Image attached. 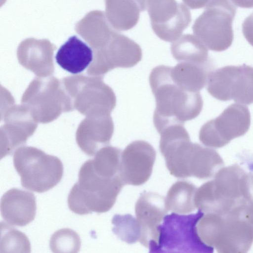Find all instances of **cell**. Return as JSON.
<instances>
[{
	"instance_id": "3",
	"label": "cell",
	"mask_w": 253,
	"mask_h": 253,
	"mask_svg": "<svg viewBox=\"0 0 253 253\" xmlns=\"http://www.w3.org/2000/svg\"><path fill=\"white\" fill-rule=\"evenodd\" d=\"M124 185L119 175L107 177L96 173L88 160L81 166L78 181L69 194V208L79 215L107 212L113 207Z\"/></svg>"
},
{
	"instance_id": "7",
	"label": "cell",
	"mask_w": 253,
	"mask_h": 253,
	"mask_svg": "<svg viewBox=\"0 0 253 253\" xmlns=\"http://www.w3.org/2000/svg\"><path fill=\"white\" fill-rule=\"evenodd\" d=\"M236 13L231 0H211L195 20L193 32L210 50L224 51L233 41L232 23Z\"/></svg>"
},
{
	"instance_id": "15",
	"label": "cell",
	"mask_w": 253,
	"mask_h": 253,
	"mask_svg": "<svg viewBox=\"0 0 253 253\" xmlns=\"http://www.w3.org/2000/svg\"><path fill=\"white\" fill-rule=\"evenodd\" d=\"M75 30L95 50L104 47L117 32L100 10L86 14L77 23Z\"/></svg>"
},
{
	"instance_id": "12",
	"label": "cell",
	"mask_w": 253,
	"mask_h": 253,
	"mask_svg": "<svg viewBox=\"0 0 253 253\" xmlns=\"http://www.w3.org/2000/svg\"><path fill=\"white\" fill-rule=\"evenodd\" d=\"M165 198L157 193L144 192L137 200L135 212L140 228L139 242L154 253L159 239L158 227L168 213Z\"/></svg>"
},
{
	"instance_id": "8",
	"label": "cell",
	"mask_w": 253,
	"mask_h": 253,
	"mask_svg": "<svg viewBox=\"0 0 253 253\" xmlns=\"http://www.w3.org/2000/svg\"><path fill=\"white\" fill-rule=\"evenodd\" d=\"M207 90L215 99L244 104L253 103V67L243 64L226 66L209 75Z\"/></svg>"
},
{
	"instance_id": "24",
	"label": "cell",
	"mask_w": 253,
	"mask_h": 253,
	"mask_svg": "<svg viewBox=\"0 0 253 253\" xmlns=\"http://www.w3.org/2000/svg\"><path fill=\"white\" fill-rule=\"evenodd\" d=\"M81 240L78 234L70 228H63L51 236L49 247L53 253H78L81 248Z\"/></svg>"
},
{
	"instance_id": "27",
	"label": "cell",
	"mask_w": 253,
	"mask_h": 253,
	"mask_svg": "<svg viewBox=\"0 0 253 253\" xmlns=\"http://www.w3.org/2000/svg\"><path fill=\"white\" fill-rule=\"evenodd\" d=\"M211 0H182L183 2L192 9H199L206 6Z\"/></svg>"
},
{
	"instance_id": "5",
	"label": "cell",
	"mask_w": 253,
	"mask_h": 253,
	"mask_svg": "<svg viewBox=\"0 0 253 253\" xmlns=\"http://www.w3.org/2000/svg\"><path fill=\"white\" fill-rule=\"evenodd\" d=\"M13 165L22 187L37 193L53 188L63 174V166L58 157L33 147L18 149L13 156Z\"/></svg>"
},
{
	"instance_id": "20",
	"label": "cell",
	"mask_w": 253,
	"mask_h": 253,
	"mask_svg": "<svg viewBox=\"0 0 253 253\" xmlns=\"http://www.w3.org/2000/svg\"><path fill=\"white\" fill-rule=\"evenodd\" d=\"M197 188L187 181H177L169 189L165 198L168 211L180 214L189 213L196 207L194 198Z\"/></svg>"
},
{
	"instance_id": "28",
	"label": "cell",
	"mask_w": 253,
	"mask_h": 253,
	"mask_svg": "<svg viewBox=\"0 0 253 253\" xmlns=\"http://www.w3.org/2000/svg\"><path fill=\"white\" fill-rule=\"evenodd\" d=\"M236 5L241 8H253V0H231Z\"/></svg>"
},
{
	"instance_id": "17",
	"label": "cell",
	"mask_w": 253,
	"mask_h": 253,
	"mask_svg": "<svg viewBox=\"0 0 253 253\" xmlns=\"http://www.w3.org/2000/svg\"><path fill=\"white\" fill-rule=\"evenodd\" d=\"M92 59V49L76 36L70 37L55 55L57 63L64 70L74 74L84 71Z\"/></svg>"
},
{
	"instance_id": "18",
	"label": "cell",
	"mask_w": 253,
	"mask_h": 253,
	"mask_svg": "<svg viewBox=\"0 0 253 253\" xmlns=\"http://www.w3.org/2000/svg\"><path fill=\"white\" fill-rule=\"evenodd\" d=\"M213 62L205 64L180 62L170 69L173 82L186 90L199 92L206 85L209 75L213 71Z\"/></svg>"
},
{
	"instance_id": "21",
	"label": "cell",
	"mask_w": 253,
	"mask_h": 253,
	"mask_svg": "<svg viewBox=\"0 0 253 253\" xmlns=\"http://www.w3.org/2000/svg\"><path fill=\"white\" fill-rule=\"evenodd\" d=\"M121 155L119 148L107 146L100 148L90 162L96 173L105 177H114L119 175Z\"/></svg>"
},
{
	"instance_id": "14",
	"label": "cell",
	"mask_w": 253,
	"mask_h": 253,
	"mask_svg": "<svg viewBox=\"0 0 253 253\" xmlns=\"http://www.w3.org/2000/svg\"><path fill=\"white\" fill-rule=\"evenodd\" d=\"M36 210V198L32 192L13 188L1 197V215L8 224L27 225L34 220Z\"/></svg>"
},
{
	"instance_id": "10",
	"label": "cell",
	"mask_w": 253,
	"mask_h": 253,
	"mask_svg": "<svg viewBox=\"0 0 253 253\" xmlns=\"http://www.w3.org/2000/svg\"><path fill=\"white\" fill-rule=\"evenodd\" d=\"M146 5L152 29L164 41L178 39L191 23L190 10L176 0H147Z\"/></svg>"
},
{
	"instance_id": "9",
	"label": "cell",
	"mask_w": 253,
	"mask_h": 253,
	"mask_svg": "<svg viewBox=\"0 0 253 253\" xmlns=\"http://www.w3.org/2000/svg\"><path fill=\"white\" fill-rule=\"evenodd\" d=\"M248 107L241 103L228 106L216 118L206 123L199 134L200 142L209 147H222L234 138L245 135L251 125Z\"/></svg>"
},
{
	"instance_id": "16",
	"label": "cell",
	"mask_w": 253,
	"mask_h": 253,
	"mask_svg": "<svg viewBox=\"0 0 253 253\" xmlns=\"http://www.w3.org/2000/svg\"><path fill=\"white\" fill-rule=\"evenodd\" d=\"M147 0H105V15L117 31H127L137 24L140 12L147 9Z\"/></svg>"
},
{
	"instance_id": "23",
	"label": "cell",
	"mask_w": 253,
	"mask_h": 253,
	"mask_svg": "<svg viewBox=\"0 0 253 253\" xmlns=\"http://www.w3.org/2000/svg\"><path fill=\"white\" fill-rule=\"evenodd\" d=\"M113 232L122 241L134 244L139 241L141 236L140 224L130 214H115L112 219Z\"/></svg>"
},
{
	"instance_id": "26",
	"label": "cell",
	"mask_w": 253,
	"mask_h": 253,
	"mask_svg": "<svg viewBox=\"0 0 253 253\" xmlns=\"http://www.w3.org/2000/svg\"><path fill=\"white\" fill-rule=\"evenodd\" d=\"M242 32L246 40L253 46V12L244 21Z\"/></svg>"
},
{
	"instance_id": "13",
	"label": "cell",
	"mask_w": 253,
	"mask_h": 253,
	"mask_svg": "<svg viewBox=\"0 0 253 253\" xmlns=\"http://www.w3.org/2000/svg\"><path fill=\"white\" fill-rule=\"evenodd\" d=\"M142 57L140 45L118 31L104 47L94 51L95 60L106 72L118 67H132Z\"/></svg>"
},
{
	"instance_id": "4",
	"label": "cell",
	"mask_w": 253,
	"mask_h": 253,
	"mask_svg": "<svg viewBox=\"0 0 253 253\" xmlns=\"http://www.w3.org/2000/svg\"><path fill=\"white\" fill-rule=\"evenodd\" d=\"M245 172L237 165L221 168L213 180L197 189L194 198L196 208L204 213L222 215L245 203L241 184Z\"/></svg>"
},
{
	"instance_id": "2",
	"label": "cell",
	"mask_w": 253,
	"mask_h": 253,
	"mask_svg": "<svg viewBox=\"0 0 253 253\" xmlns=\"http://www.w3.org/2000/svg\"><path fill=\"white\" fill-rule=\"evenodd\" d=\"M197 228L202 241L218 253H247L253 243V205L242 203L222 215L205 213Z\"/></svg>"
},
{
	"instance_id": "19",
	"label": "cell",
	"mask_w": 253,
	"mask_h": 253,
	"mask_svg": "<svg viewBox=\"0 0 253 253\" xmlns=\"http://www.w3.org/2000/svg\"><path fill=\"white\" fill-rule=\"evenodd\" d=\"M171 53L178 62L205 64L213 62L207 47L196 36L185 34L171 44Z\"/></svg>"
},
{
	"instance_id": "11",
	"label": "cell",
	"mask_w": 253,
	"mask_h": 253,
	"mask_svg": "<svg viewBox=\"0 0 253 253\" xmlns=\"http://www.w3.org/2000/svg\"><path fill=\"white\" fill-rule=\"evenodd\" d=\"M156 157L153 147L143 140L129 143L122 152L119 175L125 185L139 186L150 177Z\"/></svg>"
},
{
	"instance_id": "6",
	"label": "cell",
	"mask_w": 253,
	"mask_h": 253,
	"mask_svg": "<svg viewBox=\"0 0 253 253\" xmlns=\"http://www.w3.org/2000/svg\"><path fill=\"white\" fill-rule=\"evenodd\" d=\"M204 213L165 215L158 227V245L154 253H211L214 248L201 239L197 225Z\"/></svg>"
},
{
	"instance_id": "25",
	"label": "cell",
	"mask_w": 253,
	"mask_h": 253,
	"mask_svg": "<svg viewBox=\"0 0 253 253\" xmlns=\"http://www.w3.org/2000/svg\"><path fill=\"white\" fill-rule=\"evenodd\" d=\"M241 191L244 202L253 205V173L245 172L242 180Z\"/></svg>"
},
{
	"instance_id": "1",
	"label": "cell",
	"mask_w": 253,
	"mask_h": 253,
	"mask_svg": "<svg viewBox=\"0 0 253 253\" xmlns=\"http://www.w3.org/2000/svg\"><path fill=\"white\" fill-rule=\"evenodd\" d=\"M170 69L171 67L160 65L153 68L149 76L156 101L153 123L158 132L168 126L183 125L196 118L203 106L200 92L189 91L178 85L171 78Z\"/></svg>"
},
{
	"instance_id": "22",
	"label": "cell",
	"mask_w": 253,
	"mask_h": 253,
	"mask_svg": "<svg viewBox=\"0 0 253 253\" xmlns=\"http://www.w3.org/2000/svg\"><path fill=\"white\" fill-rule=\"evenodd\" d=\"M0 253H30L31 244L23 232L1 222Z\"/></svg>"
}]
</instances>
